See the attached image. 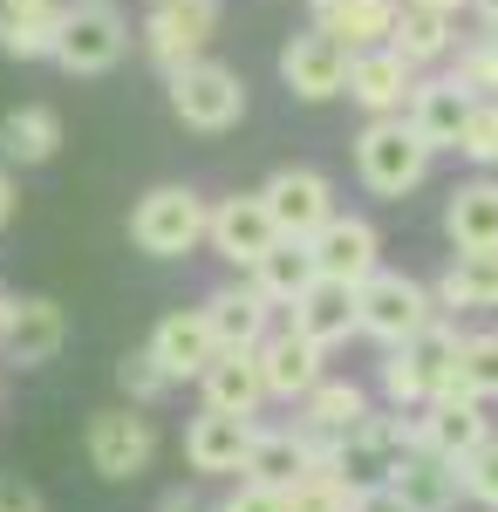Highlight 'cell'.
Segmentation results:
<instances>
[{
    "mask_svg": "<svg viewBox=\"0 0 498 512\" xmlns=\"http://www.w3.org/2000/svg\"><path fill=\"white\" fill-rule=\"evenodd\" d=\"M164 89H171V117L198 130V137H226L246 117V76L232 62H212V55H192L178 69H164Z\"/></svg>",
    "mask_w": 498,
    "mask_h": 512,
    "instance_id": "6da1fadb",
    "label": "cell"
},
{
    "mask_svg": "<svg viewBox=\"0 0 498 512\" xmlns=\"http://www.w3.org/2000/svg\"><path fill=\"white\" fill-rule=\"evenodd\" d=\"M430 158L437 151L403 117H369L362 137H355V178H362L369 198H410L430 178Z\"/></svg>",
    "mask_w": 498,
    "mask_h": 512,
    "instance_id": "7a4b0ae2",
    "label": "cell"
},
{
    "mask_svg": "<svg viewBox=\"0 0 498 512\" xmlns=\"http://www.w3.org/2000/svg\"><path fill=\"white\" fill-rule=\"evenodd\" d=\"M205 212H212V198L192 185H151L130 205V246L151 260H185L205 246Z\"/></svg>",
    "mask_w": 498,
    "mask_h": 512,
    "instance_id": "3957f363",
    "label": "cell"
},
{
    "mask_svg": "<svg viewBox=\"0 0 498 512\" xmlns=\"http://www.w3.org/2000/svg\"><path fill=\"white\" fill-rule=\"evenodd\" d=\"M430 315H437V294H430L423 280H410V274L376 267V274L355 287V328H362L376 349H403Z\"/></svg>",
    "mask_w": 498,
    "mask_h": 512,
    "instance_id": "277c9868",
    "label": "cell"
},
{
    "mask_svg": "<svg viewBox=\"0 0 498 512\" xmlns=\"http://www.w3.org/2000/svg\"><path fill=\"white\" fill-rule=\"evenodd\" d=\"M130 55V21L116 0H76L62 14V41H55V62L69 76H110L116 62Z\"/></svg>",
    "mask_w": 498,
    "mask_h": 512,
    "instance_id": "5b68a950",
    "label": "cell"
},
{
    "mask_svg": "<svg viewBox=\"0 0 498 512\" xmlns=\"http://www.w3.org/2000/svg\"><path fill=\"white\" fill-rule=\"evenodd\" d=\"M82 451H89V472H96V478L130 485V478L151 472L157 424L137 410V403H123V410H96V417H89V431H82Z\"/></svg>",
    "mask_w": 498,
    "mask_h": 512,
    "instance_id": "8992f818",
    "label": "cell"
},
{
    "mask_svg": "<svg viewBox=\"0 0 498 512\" xmlns=\"http://www.w3.org/2000/svg\"><path fill=\"white\" fill-rule=\"evenodd\" d=\"M219 35V0H151V14H144V55H151L157 69H178V62H192L205 55Z\"/></svg>",
    "mask_w": 498,
    "mask_h": 512,
    "instance_id": "52a82bcc",
    "label": "cell"
},
{
    "mask_svg": "<svg viewBox=\"0 0 498 512\" xmlns=\"http://www.w3.org/2000/svg\"><path fill=\"white\" fill-rule=\"evenodd\" d=\"M417 62H403L389 41H369V48H348V82L342 96L362 110V117H403L410 89H417Z\"/></svg>",
    "mask_w": 498,
    "mask_h": 512,
    "instance_id": "ba28073f",
    "label": "cell"
},
{
    "mask_svg": "<svg viewBox=\"0 0 498 512\" xmlns=\"http://www.w3.org/2000/svg\"><path fill=\"white\" fill-rule=\"evenodd\" d=\"M260 198H267V219L280 239H314V226L335 212V178L314 164H280L260 185Z\"/></svg>",
    "mask_w": 498,
    "mask_h": 512,
    "instance_id": "9c48e42d",
    "label": "cell"
},
{
    "mask_svg": "<svg viewBox=\"0 0 498 512\" xmlns=\"http://www.w3.org/2000/svg\"><path fill=\"white\" fill-rule=\"evenodd\" d=\"M307 253H314V274L362 287V280L383 267V233H376L362 212H328V219L314 226V239H307Z\"/></svg>",
    "mask_w": 498,
    "mask_h": 512,
    "instance_id": "30bf717a",
    "label": "cell"
},
{
    "mask_svg": "<svg viewBox=\"0 0 498 512\" xmlns=\"http://www.w3.org/2000/svg\"><path fill=\"white\" fill-rule=\"evenodd\" d=\"M280 82H287V96H301V103H328V96H342V82H348V41L307 21L301 35L280 48Z\"/></svg>",
    "mask_w": 498,
    "mask_h": 512,
    "instance_id": "8fae6325",
    "label": "cell"
},
{
    "mask_svg": "<svg viewBox=\"0 0 498 512\" xmlns=\"http://www.w3.org/2000/svg\"><path fill=\"white\" fill-rule=\"evenodd\" d=\"M273 219H267V198L260 192H232V198H212V212H205V246L226 260V267H253L260 253L273 246Z\"/></svg>",
    "mask_w": 498,
    "mask_h": 512,
    "instance_id": "7c38bea8",
    "label": "cell"
},
{
    "mask_svg": "<svg viewBox=\"0 0 498 512\" xmlns=\"http://www.w3.org/2000/svg\"><path fill=\"white\" fill-rule=\"evenodd\" d=\"M253 355H260V376H267V396H273V403H301V396L328 376V355H335V349H321V342H307L301 328L273 321L267 342H260Z\"/></svg>",
    "mask_w": 498,
    "mask_h": 512,
    "instance_id": "4fadbf2b",
    "label": "cell"
},
{
    "mask_svg": "<svg viewBox=\"0 0 498 512\" xmlns=\"http://www.w3.org/2000/svg\"><path fill=\"white\" fill-rule=\"evenodd\" d=\"M485 437H492V417H485V403L471 390H437L417 410V444L437 451V458H451V465H458L471 444H485Z\"/></svg>",
    "mask_w": 498,
    "mask_h": 512,
    "instance_id": "5bb4252c",
    "label": "cell"
},
{
    "mask_svg": "<svg viewBox=\"0 0 498 512\" xmlns=\"http://www.w3.org/2000/svg\"><path fill=\"white\" fill-rule=\"evenodd\" d=\"M260 417H226V410H198L185 424V465L198 478H239L246 451H253Z\"/></svg>",
    "mask_w": 498,
    "mask_h": 512,
    "instance_id": "9a60e30c",
    "label": "cell"
},
{
    "mask_svg": "<svg viewBox=\"0 0 498 512\" xmlns=\"http://www.w3.org/2000/svg\"><path fill=\"white\" fill-rule=\"evenodd\" d=\"M62 342H69V315H62V301H48V294H21L14 315H7V328H0V355H7L14 369L55 362Z\"/></svg>",
    "mask_w": 498,
    "mask_h": 512,
    "instance_id": "2e32d148",
    "label": "cell"
},
{
    "mask_svg": "<svg viewBox=\"0 0 498 512\" xmlns=\"http://www.w3.org/2000/svg\"><path fill=\"white\" fill-rule=\"evenodd\" d=\"M198 308H205V321H212L219 349H260V342H267V328L280 321V308H273V301H267V294H260L246 274L226 280V287H212Z\"/></svg>",
    "mask_w": 498,
    "mask_h": 512,
    "instance_id": "e0dca14e",
    "label": "cell"
},
{
    "mask_svg": "<svg viewBox=\"0 0 498 512\" xmlns=\"http://www.w3.org/2000/svg\"><path fill=\"white\" fill-rule=\"evenodd\" d=\"M287 328H301L307 342H321V349H342V342H355L362 328H355V287L348 280H328V274H314L294 294V308H287Z\"/></svg>",
    "mask_w": 498,
    "mask_h": 512,
    "instance_id": "ac0fdd59",
    "label": "cell"
},
{
    "mask_svg": "<svg viewBox=\"0 0 498 512\" xmlns=\"http://www.w3.org/2000/svg\"><path fill=\"white\" fill-rule=\"evenodd\" d=\"M383 485H389V492H396L410 512H458V499H464L458 465H451V458H437V451H423V444H410V451L389 465Z\"/></svg>",
    "mask_w": 498,
    "mask_h": 512,
    "instance_id": "d6986e66",
    "label": "cell"
},
{
    "mask_svg": "<svg viewBox=\"0 0 498 512\" xmlns=\"http://www.w3.org/2000/svg\"><path fill=\"white\" fill-rule=\"evenodd\" d=\"M198 396H205V410H226V417H260L273 403L253 349H219L205 362V376H198Z\"/></svg>",
    "mask_w": 498,
    "mask_h": 512,
    "instance_id": "ffe728a7",
    "label": "cell"
},
{
    "mask_svg": "<svg viewBox=\"0 0 498 512\" xmlns=\"http://www.w3.org/2000/svg\"><path fill=\"white\" fill-rule=\"evenodd\" d=\"M369 410H376V396L362 390L355 376H321V383L301 396V417H294V424L314 437V451H328V444H335V437H348L362 417H369Z\"/></svg>",
    "mask_w": 498,
    "mask_h": 512,
    "instance_id": "44dd1931",
    "label": "cell"
},
{
    "mask_svg": "<svg viewBox=\"0 0 498 512\" xmlns=\"http://www.w3.org/2000/svg\"><path fill=\"white\" fill-rule=\"evenodd\" d=\"M144 349L164 362V376H171V383H198V376H205V362L219 355V335H212L205 308H178V315H164L151 328V342H144Z\"/></svg>",
    "mask_w": 498,
    "mask_h": 512,
    "instance_id": "7402d4cb",
    "label": "cell"
},
{
    "mask_svg": "<svg viewBox=\"0 0 498 512\" xmlns=\"http://www.w3.org/2000/svg\"><path fill=\"white\" fill-rule=\"evenodd\" d=\"M464 117H471V96H464V89H458L451 76H417L410 103H403V123L417 130L430 151H458Z\"/></svg>",
    "mask_w": 498,
    "mask_h": 512,
    "instance_id": "603a6c76",
    "label": "cell"
},
{
    "mask_svg": "<svg viewBox=\"0 0 498 512\" xmlns=\"http://www.w3.org/2000/svg\"><path fill=\"white\" fill-rule=\"evenodd\" d=\"M444 239H451V253H492L498 246V178L492 171L464 178L458 192L444 198Z\"/></svg>",
    "mask_w": 498,
    "mask_h": 512,
    "instance_id": "cb8c5ba5",
    "label": "cell"
},
{
    "mask_svg": "<svg viewBox=\"0 0 498 512\" xmlns=\"http://www.w3.org/2000/svg\"><path fill=\"white\" fill-rule=\"evenodd\" d=\"M314 458H328V451H314V437H307L301 424H260V431H253V451H246V465H239V478H260V485L280 492V485H294Z\"/></svg>",
    "mask_w": 498,
    "mask_h": 512,
    "instance_id": "d4e9b609",
    "label": "cell"
},
{
    "mask_svg": "<svg viewBox=\"0 0 498 512\" xmlns=\"http://www.w3.org/2000/svg\"><path fill=\"white\" fill-rule=\"evenodd\" d=\"M389 48H396L403 62H417V69H437V62H451V48H458V14L403 0V7H396V28H389Z\"/></svg>",
    "mask_w": 498,
    "mask_h": 512,
    "instance_id": "484cf974",
    "label": "cell"
},
{
    "mask_svg": "<svg viewBox=\"0 0 498 512\" xmlns=\"http://www.w3.org/2000/svg\"><path fill=\"white\" fill-rule=\"evenodd\" d=\"M62 151V117L48 110V103H14L7 117H0V164L14 171H35V164H48Z\"/></svg>",
    "mask_w": 498,
    "mask_h": 512,
    "instance_id": "4316f807",
    "label": "cell"
},
{
    "mask_svg": "<svg viewBox=\"0 0 498 512\" xmlns=\"http://www.w3.org/2000/svg\"><path fill=\"white\" fill-rule=\"evenodd\" d=\"M430 294H437V315L498 308V246L492 253H451V267H444V280H437Z\"/></svg>",
    "mask_w": 498,
    "mask_h": 512,
    "instance_id": "83f0119b",
    "label": "cell"
},
{
    "mask_svg": "<svg viewBox=\"0 0 498 512\" xmlns=\"http://www.w3.org/2000/svg\"><path fill=\"white\" fill-rule=\"evenodd\" d=\"M396 7H403V0H307L314 28L342 35L348 48H369V41H389V28H396Z\"/></svg>",
    "mask_w": 498,
    "mask_h": 512,
    "instance_id": "f1b7e54d",
    "label": "cell"
},
{
    "mask_svg": "<svg viewBox=\"0 0 498 512\" xmlns=\"http://www.w3.org/2000/svg\"><path fill=\"white\" fill-rule=\"evenodd\" d=\"M246 280H253V287L267 294L273 308L287 315V308H294V294H301L307 280H314V253H307V239H273L267 253L246 267Z\"/></svg>",
    "mask_w": 498,
    "mask_h": 512,
    "instance_id": "f546056e",
    "label": "cell"
},
{
    "mask_svg": "<svg viewBox=\"0 0 498 512\" xmlns=\"http://www.w3.org/2000/svg\"><path fill=\"white\" fill-rule=\"evenodd\" d=\"M458 342H464V328H458V315H430L403 342V355L423 369V383H430V396L437 390H458Z\"/></svg>",
    "mask_w": 498,
    "mask_h": 512,
    "instance_id": "4dcf8cb0",
    "label": "cell"
},
{
    "mask_svg": "<svg viewBox=\"0 0 498 512\" xmlns=\"http://www.w3.org/2000/svg\"><path fill=\"white\" fill-rule=\"evenodd\" d=\"M62 14H69V7H35V14L0 7V55H7V62H55Z\"/></svg>",
    "mask_w": 498,
    "mask_h": 512,
    "instance_id": "1f68e13d",
    "label": "cell"
},
{
    "mask_svg": "<svg viewBox=\"0 0 498 512\" xmlns=\"http://www.w3.org/2000/svg\"><path fill=\"white\" fill-rule=\"evenodd\" d=\"M348 499H355V478H342L328 458H314L294 485H280V506L287 512H348Z\"/></svg>",
    "mask_w": 498,
    "mask_h": 512,
    "instance_id": "d6a6232c",
    "label": "cell"
},
{
    "mask_svg": "<svg viewBox=\"0 0 498 512\" xmlns=\"http://www.w3.org/2000/svg\"><path fill=\"white\" fill-rule=\"evenodd\" d=\"M458 390L478 403H498V328H471L458 342Z\"/></svg>",
    "mask_w": 498,
    "mask_h": 512,
    "instance_id": "836d02e7",
    "label": "cell"
},
{
    "mask_svg": "<svg viewBox=\"0 0 498 512\" xmlns=\"http://www.w3.org/2000/svg\"><path fill=\"white\" fill-rule=\"evenodd\" d=\"M444 76L458 82L464 96H498V35H471V41H458Z\"/></svg>",
    "mask_w": 498,
    "mask_h": 512,
    "instance_id": "e575fe53",
    "label": "cell"
},
{
    "mask_svg": "<svg viewBox=\"0 0 498 512\" xmlns=\"http://www.w3.org/2000/svg\"><path fill=\"white\" fill-rule=\"evenodd\" d=\"M376 396H383L389 410H423L430 403V383H423V369L403 349H383V362H376Z\"/></svg>",
    "mask_w": 498,
    "mask_h": 512,
    "instance_id": "d590c367",
    "label": "cell"
},
{
    "mask_svg": "<svg viewBox=\"0 0 498 512\" xmlns=\"http://www.w3.org/2000/svg\"><path fill=\"white\" fill-rule=\"evenodd\" d=\"M116 390L130 396L137 410H151V403H164V396H171V376H164V362H157L151 349H130L123 362H116Z\"/></svg>",
    "mask_w": 498,
    "mask_h": 512,
    "instance_id": "8d00e7d4",
    "label": "cell"
},
{
    "mask_svg": "<svg viewBox=\"0 0 498 512\" xmlns=\"http://www.w3.org/2000/svg\"><path fill=\"white\" fill-rule=\"evenodd\" d=\"M458 158H471L478 171H498V96H471V117H464Z\"/></svg>",
    "mask_w": 498,
    "mask_h": 512,
    "instance_id": "74e56055",
    "label": "cell"
},
{
    "mask_svg": "<svg viewBox=\"0 0 498 512\" xmlns=\"http://www.w3.org/2000/svg\"><path fill=\"white\" fill-rule=\"evenodd\" d=\"M458 478H464V499H471V506L498 512V424H492L485 444H471L458 458Z\"/></svg>",
    "mask_w": 498,
    "mask_h": 512,
    "instance_id": "f35d334b",
    "label": "cell"
},
{
    "mask_svg": "<svg viewBox=\"0 0 498 512\" xmlns=\"http://www.w3.org/2000/svg\"><path fill=\"white\" fill-rule=\"evenodd\" d=\"M219 512H287V506H280V492L260 485V478H232V492L219 499Z\"/></svg>",
    "mask_w": 498,
    "mask_h": 512,
    "instance_id": "ab89813d",
    "label": "cell"
},
{
    "mask_svg": "<svg viewBox=\"0 0 498 512\" xmlns=\"http://www.w3.org/2000/svg\"><path fill=\"white\" fill-rule=\"evenodd\" d=\"M0 512H48L28 478H0Z\"/></svg>",
    "mask_w": 498,
    "mask_h": 512,
    "instance_id": "60d3db41",
    "label": "cell"
},
{
    "mask_svg": "<svg viewBox=\"0 0 498 512\" xmlns=\"http://www.w3.org/2000/svg\"><path fill=\"white\" fill-rule=\"evenodd\" d=\"M348 512H410L389 485H355V499H348Z\"/></svg>",
    "mask_w": 498,
    "mask_h": 512,
    "instance_id": "b9f144b4",
    "label": "cell"
},
{
    "mask_svg": "<svg viewBox=\"0 0 498 512\" xmlns=\"http://www.w3.org/2000/svg\"><path fill=\"white\" fill-rule=\"evenodd\" d=\"M14 205H21V192H14V171L0 164V233L14 226Z\"/></svg>",
    "mask_w": 498,
    "mask_h": 512,
    "instance_id": "7bdbcfd3",
    "label": "cell"
},
{
    "mask_svg": "<svg viewBox=\"0 0 498 512\" xmlns=\"http://www.w3.org/2000/svg\"><path fill=\"white\" fill-rule=\"evenodd\" d=\"M471 14L485 21V35H498V0H471Z\"/></svg>",
    "mask_w": 498,
    "mask_h": 512,
    "instance_id": "ee69618b",
    "label": "cell"
},
{
    "mask_svg": "<svg viewBox=\"0 0 498 512\" xmlns=\"http://www.w3.org/2000/svg\"><path fill=\"white\" fill-rule=\"evenodd\" d=\"M0 7H14V14H35V7H62V0H0Z\"/></svg>",
    "mask_w": 498,
    "mask_h": 512,
    "instance_id": "f6af8a7d",
    "label": "cell"
},
{
    "mask_svg": "<svg viewBox=\"0 0 498 512\" xmlns=\"http://www.w3.org/2000/svg\"><path fill=\"white\" fill-rule=\"evenodd\" d=\"M417 7H444V14H458V7H471V0H417Z\"/></svg>",
    "mask_w": 498,
    "mask_h": 512,
    "instance_id": "bcb514c9",
    "label": "cell"
},
{
    "mask_svg": "<svg viewBox=\"0 0 498 512\" xmlns=\"http://www.w3.org/2000/svg\"><path fill=\"white\" fill-rule=\"evenodd\" d=\"M7 315H14V294H7V287H0V328H7Z\"/></svg>",
    "mask_w": 498,
    "mask_h": 512,
    "instance_id": "7dc6e473",
    "label": "cell"
},
{
    "mask_svg": "<svg viewBox=\"0 0 498 512\" xmlns=\"http://www.w3.org/2000/svg\"><path fill=\"white\" fill-rule=\"evenodd\" d=\"M0 403H7V396H0Z\"/></svg>",
    "mask_w": 498,
    "mask_h": 512,
    "instance_id": "c3c4849f",
    "label": "cell"
},
{
    "mask_svg": "<svg viewBox=\"0 0 498 512\" xmlns=\"http://www.w3.org/2000/svg\"><path fill=\"white\" fill-rule=\"evenodd\" d=\"M164 512H171V506H164Z\"/></svg>",
    "mask_w": 498,
    "mask_h": 512,
    "instance_id": "681fc988",
    "label": "cell"
}]
</instances>
